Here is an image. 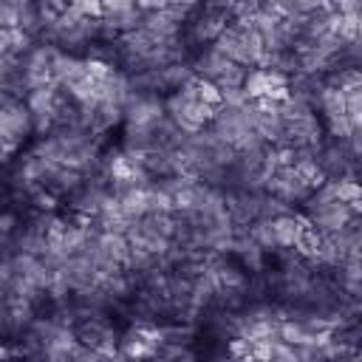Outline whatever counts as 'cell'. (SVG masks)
Returning <instances> with one entry per match:
<instances>
[{"instance_id": "1", "label": "cell", "mask_w": 362, "mask_h": 362, "mask_svg": "<svg viewBox=\"0 0 362 362\" xmlns=\"http://www.w3.org/2000/svg\"><path fill=\"white\" fill-rule=\"evenodd\" d=\"M303 223H305V221L300 218V212H283V215L272 218V221H269V226H272L274 249H294V243H297V235H300Z\"/></svg>"}]
</instances>
